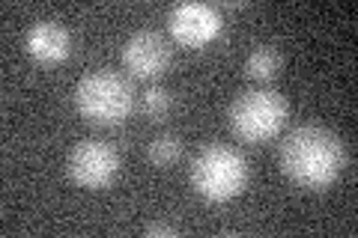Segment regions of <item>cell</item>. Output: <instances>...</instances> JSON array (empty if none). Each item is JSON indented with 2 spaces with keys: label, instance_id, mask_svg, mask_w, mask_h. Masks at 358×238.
<instances>
[{
  "label": "cell",
  "instance_id": "obj_10",
  "mask_svg": "<svg viewBox=\"0 0 358 238\" xmlns=\"http://www.w3.org/2000/svg\"><path fill=\"white\" fill-rule=\"evenodd\" d=\"M147 155L155 167H162V170L171 167L179 161V155H182V137H179V134H171V131L159 134V137H152Z\"/></svg>",
  "mask_w": 358,
  "mask_h": 238
},
{
  "label": "cell",
  "instance_id": "obj_11",
  "mask_svg": "<svg viewBox=\"0 0 358 238\" xmlns=\"http://www.w3.org/2000/svg\"><path fill=\"white\" fill-rule=\"evenodd\" d=\"M171 107H173V98L162 87H150L147 93L141 96V110L147 113L150 119H164L167 113H171Z\"/></svg>",
  "mask_w": 358,
  "mask_h": 238
},
{
  "label": "cell",
  "instance_id": "obj_3",
  "mask_svg": "<svg viewBox=\"0 0 358 238\" xmlns=\"http://www.w3.org/2000/svg\"><path fill=\"white\" fill-rule=\"evenodd\" d=\"M75 107L93 126H120L134 110L131 84L110 69H96L75 84Z\"/></svg>",
  "mask_w": 358,
  "mask_h": 238
},
{
  "label": "cell",
  "instance_id": "obj_1",
  "mask_svg": "<svg viewBox=\"0 0 358 238\" xmlns=\"http://www.w3.org/2000/svg\"><path fill=\"white\" fill-rule=\"evenodd\" d=\"M281 170L289 182L308 191L329 188L346 167V146L334 131L322 126H301L281 143Z\"/></svg>",
  "mask_w": 358,
  "mask_h": 238
},
{
  "label": "cell",
  "instance_id": "obj_2",
  "mask_svg": "<svg viewBox=\"0 0 358 238\" xmlns=\"http://www.w3.org/2000/svg\"><path fill=\"white\" fill-rule=\"evenodd\" d=\"M192 185L209 202H227L248 185V161L227 143H212L192 161Z\"/></svg>",
  "mask_w": 358,
  "mask_h": 238
},
{
  "label": "cell",
  "instance_id": "obj_7",
  "mask_svg": "<svg viewBox=\"0 0 358 238\" xmlns=\"http://www.w3.org/2000/svg\"><path fill=\"white\" fill-rule=\"evenodd\" d=\"M224 18L212 3H179L171 9L167 27H171L173 39L188 48H203L221 33Z\"/></svg>",
  "mask_w": 358,
  "mask_h": 238
},
{
  "label": "cell",
  "instance_id": "obj_6",
  "mask_svg": "<svg viewBox=\"0 0 358 238\" xmlns=\"http://www.w3.org/2000/svg\"><path fill=\"white\" fill-rule=\"evenodd\" d=\"M173 60V51L167 39L155 30H138L131 33L129 42L122 45V66L131 77H141V81H152V77H162L167 72V66Z\"/></svg>",
  "mask_w": 358,
  "mask_h": 238
},
{
  "label": "cell",
  "instance_id": "obj_9",
  "mask_svg": "<svg viewBox=\"0 0 358 238\" xmlns=\"http://www.w3.org/2000/svg\"><path fill=\"white\" fill-rule=\"evenodd\" d=\"M281 51L275 48V45H260V48H254L248 57H245V75L254 77V81H275L278 75H281Z\"/></svg>",
  "mask_w": 358,
  "mask_h": 238
},
{
  "label": "cell",
  "instance_id": "obj_4",
  "mask_svg": "<svg viewBox=\"0 0 358 238\" xmlns=\"http://www.w3.org/2000/svg\"><path fill=\"white\" fill-rule=\"evenodd\" d=\"M287 113H289L287 98L278 89L257 87V89H245V93L233 98L227 119L239 140L266 143L284 128Z\"/></svg>",
  "mask_w": 358,
  "mask_h": 238
},
{
  "label": "cell",
  "instance_id": "obj_8",
  "mask_svg": "<svg viewBox=\"0 0 358 238\" xmlns=\"http://www.w3.org/2000/svg\"><path fill=\"white\" fill-rule=\"evenodd\" d=\"M69 48H72L69 30L60 21H36L27 30V51L39 63H60L69 57Z\"/></svg>",
  "mask_w": 358,
  "mask_h": 238
},
{
  "label": "cell",
  "instance_id": "obj_12",
  "mask_svg": "<svg viewBox=\"0 0 358 238\" xmlns=\"http://www.w3.org/2000/svg\"><path fill=\"white\" fill-rule=\"evenodd\" d=\"M143 232H147V235H176L179 230H176V226H171V223L152 221V223H147V226H143Z\"/></svg>",
  "mask_w": 358,
  "mask_h": 238
},
{
  "label": "cell",
  "instance_id": "obj_5",
  "mask_svg": "<svg viewBox=\"0 0 358 238\" xmlns=\"http://www.w3.org/2000/svg\"><path fill=\"white\" fill-rule=\"evenodd\" d=\"M66 173L75 185L87 191L108 188L120 173V152L114 149V143L87 137L72 146L69 158H66Z\"/></svg>",
  "mask_w": 358,
  "mask_h": 238
}]
</instances>
